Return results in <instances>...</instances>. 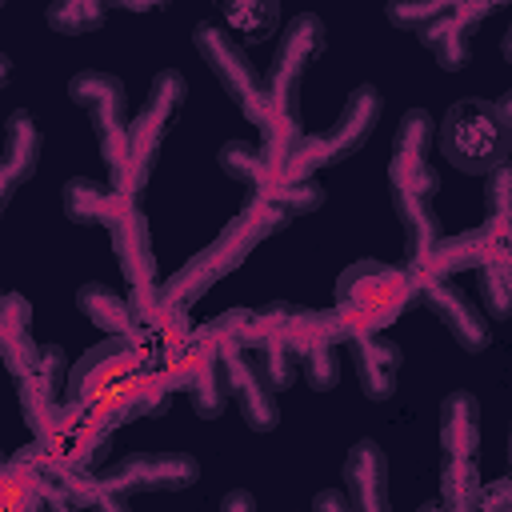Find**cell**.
Masks as SVG:
<instances>
[{"label": "cell", "mask_w": 512, "mask_h": 512, "mask_svg": "<svg viewBox=\"0 0 512 512\" xmlns=\"http://www.w3.org/2000/svg\"><path fill=\"white\" fill-rule=\"evenodd\" d=\"M264 200H268L280 216H296V212L316 208V204L324 200V192H320V188H312L308 180H280L276 188H268V192H264Z\"/></svg>", "instance_id": "4316f807"}, {"label": "cell", "mask_w": 512, "mask_h": 512, "mask_svg": "<svg viewBox=\"0 0 512 512\" xmlns=\"http://www.w3.org/2000/svg\"><path fill=\"white\" fill-rule=\"evenodd\" d=\"M280 220H284V216H280L264 196H256V200H252V204L224 228V236H220L212 248H204L192 264H184V268L168 280V288H164V304L180 308V304L196 300L216 276H224L228 268H236V264L244 260V252H248L256 240H264Z\"/></svg>", "instance_id": "6da1fadb"}, {"label": "cell", "mask_w": 512, "mask_h": 512, "mask_svg": "<svg viewBox=\"0 0 512 512\" xmlns=\"http://www.w3.org/2000/svg\"><path fill=\"white\" fill-rule=\"evenodd\" d=\"M136 360H140V352L128 344V336H112L108 344L92 348V352L72 368V396H76L80 404H92V400L104 396V392L116 384V376H124Z\"/></svg>", "instance_id": "8fae6325"}, {"label": "cell", "mask_w": 512, "mask_h": 512, "mask_svg": "<svg viewBox=\"0 0 512 512\" xmlns=\"http://www.w3.org/2000/svg\"><path fill=\"white\" fill-rule=\"evenodd\" d=\"M428 152V116L416 108V112H404L400 128H396V144H392V188L396 192H424L432 196L436 188V176L424 160Z\"/></svg>", "instance_id": "9c48e42d"}, {"label": "cell", "mask_w": 512, "mask_h": 512, "mask_svg": "<svg viewBox=\"0 0 512 512\" xmlns=\"http://www.w3.org/2000/svg\"><path fill=\"white\" fill-rule=\"evenodd\" d=\"M228 20H232V24H244L248 32H256V28H268V24L276 20V8H272V4H264L260 12H256V8H228Z\"/></svg>", "instance_id": "e575fe53"}, {"label": "cell", "mask_w": 512, "mask_h": 512, "mask_svg": "<svg viewBox=\"0 0 512 512\" xmlns=\"http://www.w3.org/2000/svg\"><path fill=\"white\" fill-rule=\"evenodd\" d=\"M72 492L80 496V500H88L92 504V512H128V500L120 496V488H112L108 480H76L72 484Z\"/></svg>", "instance_id": "4dcf8cb0"}, {"label": "cell", "mask_w": 512, "mask_h": 512, "mask_svg": "<svg viewBox=\"0 0 512 512\" xmlns=\"http://www.w3.org/2000/svg\"><path fill=\"white\" fill-rule=\"evenodd\" d=\"M32 376H36V380L56 396V392H60V384H64V356H60V348H40Z\"/></svg>", "instance_id": "d6a6232c"}, {"label": "cell", "mask_w": 512, "mask_h": 512, "mask_svg": "<svg viewBox=\"0 0 512 512\" xmlns=\"http://www.w3.org/2000/svg\"><path fill=\"white\" fill-rule=\"evenodd\" d=\"M352 364L360 376V388L368 400H384L396 388V372H400V352L396 344L380 340V336H356L352 340Z\"/></svg>", "instance_id": "e0dca14e"}, {"label": "cell", "mask_w": 512, "mask_h": 512, "mask_svg": "<svg viewBox=\"0 0 512 512\" xmlns=\"http://www.w3.org/2000/svg\"><path fill=\"white\" fill-rule=\"evenodd\" d=\"M504 56L512 60V24H508V32H504Z\"/></svg>", "instance_id": "f35d334b"}, {"label": "cell", "mask_w": 512, "mask_h": 512, "mask_svg": "<svg viewBox=\"0 0 512 512\" xmlns=\"http://www.w3.org/2000/svg\"><path fill=\"white\" fill-rule=\"evenodd\" d=\"M180 100H184V76L180 72H160L156 80H152V92H148V104L140 108V116L128 124V140H132V160L112 176V192L124 200V204H132V196L144 188V180H148V168H152V152H156V144H160V136H164V124L172 120V112L180 108Z\"/></svg>", "instance_id": "277c9868"}, {"label": "cell", "mask_w": 512, "mask_h": 512, "mask_svg": "<svg viewBox=\"0 0 512 512\" xmlns=\"http://www.w3.org/2000/svg\"><path fill=\"white\" fill-rule=\"evenodd\" d=\"M220 368H224V380H228V392L236 396L244 420L260 432H268L276 424V400H272V388L268 380L248 364V356L236 348V344H224L220 348Z\"/></svg>", "instance_id": "30bf717a"}, {"label": "cell", "mask_w": 512, "mask_h": 512, "mask_svg": "<svg viewBox=\"0 0 512 512\" xmlns=\"http://www.w3.org/2000/svg\"><path fill=\"white\" fill-rule=\"evenodd\" d=\"M112 248L120 256V268L128 276V288H132V308L136 316L148 312L160 296L152 292L156 288V264H152V240H148V228L140 220V212L132 204L120 208V216L112 220Z\"/></svg>", "instance_id": "52a82bcc"}, {"label": "cell", "mask_w": 512, "mask_h": 512, "mask_svg": "<svg viewBox=\"0 0 512 512\" xmlns=\"http://www.w3.org/2000/svg\"><path fill=\"white\" fill-rule=\"evenodd\" d=\"M264 352H260V360H264V380H268V388H288L292 384V344L288 340H268V344H260Z\"/></svg>", "instance_id": "f1b7e54d"}, {"label": "cell", "mask_w": 512, "mask_h": 512, "mask_svg": "<svg viewBox=\"0 0 512 512\" xmlns=\"http://www.w3.org/2000/svg\"><path fill=\"white\" fill-rule=\"evenodd\" d=\"M196 48L208 60V68L216 72V80L244 108V116H252V120L264 124L268 120V88H260V76L252 72V64L244 60V52L220 28H212V24H200L196 28Z\"/></svg>", "instance_id": "8992f818"}, {"label": "cell", "mask_w": 512, "mask_h": 512, "mask_svg": "<svg viewBox=\"0 0 512 512\" xmlns=\"http://www.w3.org/2000/svg\"><path fill=\"white\" fill-rule=\"evenodd\" d=\"M120 208H124V200H120L112 188L96 184V180L76 176V180L64 184V212H68L72 220H80V224H100V220L112 224V220L120 216Z\"/></svg>", "instance_id": "44dd1931"}, {"label": "cell", "mask_w": 512, "mask_h": 512, "mask_svg": "<svg viewBox=\"0 0 512 512\" xmlns=\"http://www.w3.org/2000/svg\"><path fill=\"white\" fill-rule=\"evenodd\" d=\"M512 148V120L500 104L488 100H460L448 108L440 124V152L460 172H496Z\"/></svg>", "instance_id": "7a4b0ae2"}, {"label": "cell", "mask_w": 512, "mask_h": 512, "mask_svg": "<svg viewBox=\"0 0 512 512\" xmlns=\"http://www.w3.org/2000/svg\"><path fill=\"white\" fill-rule=\"evenodd\" d=\"M220 164H224V172H232V176L244 180V184H256L260 192H268V188L280 184V172L268 164L264 148H252L248 140L224 144V148H220Z\"/></svg>", "instance_id": "cb8c5ba5"}, {"label": "cell", "mask_w": 512, "mask_h": 512, "mask_svg": "<svg viewBox=\"0 0 512 512\" xmlns=\"http://www.w3.org/2000/svg\"><path fill=\"white\" fill-rule=\"evenodd\" d=\"M48 24L60 32H84V28L100 24V4H52Z\"/></svg>", "instance_id": "f546056e"}, {"label": "cell", "mask_w": 512, "mask_h": 512, "mask_svg": "<svg viewBox=\"0 0 512 512\" xmlns=\"http://www.w3.org/2000/svg\"><path fill=\"white\" fill-rule=\"evenodd\" d=\"M500 112H504V116H508V120H512V92H508V100H504V104H500Z\"/></svg>", "instance_id": "ab89813d"}, {"label": "cell", "mask_w": 512, "mask_h": 512, "mask_svg": "<svg viewBox=\"0 0 512 512\" xmlns=\"http://www.w3.org/2000/svg\"><path fill=\"white\" fill-rule=\"evenodd\" d=\"M484 236L500 248V260L504 252L512 248V164L496 168L492 180H488V196H484Z\"/></svg>", "instance_id": "603a6c76"}, {"label": "cell", "mask_w": 512, "mask_h": 512, "mask_svg": "<svg viewBox=\"0 0 512 512\" xmlns=\"http://www.w3.org/2000/svg\"><path fill=\"white\" fill-rule=\"evenodd\" d=\"M312 512H352V508H348V500L340 492H320L312 500Z\"/></svg>", "instance_id": "d590c367"}, {"label": "cell", "mask_w": 512, "mask_h": 512, "mask_svg": "<svg viewBox=\"0 0 512 512\" xmlns=\"http://www.w3.org/2000/svg\"><path fill=\"white\" fill-rule=\"evenodd\" d=\"M344 480L356 512H388L384 504V452L372 440H360L344 460Z\"/></svg>", "instance_id": "9a60e30c"}, {"label": "cell", "mask_w": 512, "mask_h": 512, "mask_svg": "<svg viewBox=\"0 0 512 512\" xmlns=\"http://www.w3.org/2000/svg\"><path fill=\"white\" fill-rule=\"evenodd\" d=\"M440 440H444V496L452 504H468L480 484H476V444H480V420H476V400L468 392H452L444 400L440 416Z\"/></svg>", "instance_id": "5b68a950"}, {"label": "cell", "mask_w": 512, "mask_h": 512, "mask_svg": "<svg viewBox=\"0 0 512 512\" xmlns=\"http://www.w3.org/2000/svg\"><path fill=\"white\" fill-rule=\"evenodd\" d=\"M188 480H196V460L188 456H132L108 476V484L120 492L124 488H180Z\"/></svg>", "instance_id": "5bb4252c"}, {"label": "cell", "mask_w": 512, "mask_h": 512, "mask_svg": "<svg viewBox=\"0 0 512 512\" xmlns=\"http://www.w3.org/2000/svg\"><path fill=\"white\" fill-rule=\"evenodd\" d=\"M420 292L428 300V308L452 328V336L468 348V352H480L488 344V328H484V316L476 312V304L468 296H460L444 276H428L420 280Z\"/></svg>", "instance_id": "7c38bea8"}, {"label": "cell", "mask_w": 512, "mask_h": 512, "mask_svg": "<svg viewBox=\"0 0 512 512\" xmlns=\"http://www.w3.org/2000/svg\"><path fill=\"white\" fill-rule=\"evenodd\" d=\"M76 304H80V312H84L92 324L108 328L112 336H128L132 324H136L132 300H124L120 292H112V288H104V284H84L80 296H76Z\"/></svg>", "instance_id": "7402d4cb"}, {"label": "cell", "mask_w": 512, "mask_h": 512, "mask_svg": "<svg viewBox=\"0 0 512 512\" xmlns=\"http://www.w3.org/2000/svg\"><path fill=\"white\" fill-rule=\"evenodd\" d=\"M488 12V4H448V12L440 20H432L424 32V44L436 52V60L444 68H460L468 60V24L480 20Z\"/></svg>", "instance_id": "2e32d148"}, {"label": "cell", "mask_w": 512, "mask_h": 512, "mask_svg": "<svg viewBox=\"0 0 512 512\" xmlns=\"http://www.w3.org/2000/svg\"><path fill=\"white\" fill-rule=\"evenodd\" d=\"M44 484L32 472V456H12L4 468V512H40L44 504Z\"/></svg>", "instance_id": "d4e9b609"}, {"label": "cell", "mask_w": 512, "mask_h": 512, "mask_svg": "<svg viewBox=\"0 0 512 512\" xmlns=\"http://www.w3.org/2000/svg\"><path fill=\"white\" fill-rule=\"evenodd\" d=\"M48 512H80L68 496H60V492H48Z\"/></svg>", "instance_id": "74e56055"}, {"label": "cell", "mask_w": 512, "mask_h": 512, "mask_svg": "<svg viewBox=\"0 0 512 512\" xmlns=\"http://www.w3.org/2000/svg\"><path fill=\"white\" fill-rule=\"evenodd\" d=\"M448 12V4H392L388 8V16L396 20V24H420V28H428L432 20H440Z\"/></svg>", "instance_id": "836d02e7"}, {"label": "cell", "mask_w": 512, "mask_h": 512, "mask_svg": "<svg viewBox=\"0 0 512 512\" xmlns=\"http://www.w3.org/2000/svg\"><path fill=\"white\" fill-rule=\"evenodd\" d=\"M36 152H40V128L28 112H12L4 124V160H0V188L4 196L36 168Z\"/></svg>", "instance_id": "ffe728a7"}, {"label": "cell", "mask_w": 512, "mask_h": 512, "mask_svg": "<svg viewBox=\"0 0 512 512\" xmlns=\"http://www.w3.org/2000/svg\"><path fill=\"white\" fill-rule=\"evenodd\" d=\"M220 512H256V504H252L248 492H228L224 504H220Z\"/></svg>", "instance_id": "8d00e7d4"}, {"label": "cell", "mask_w": 512, "mask_h": 512, "mask_svg": "<svg viewBox=\"0 0 512 512\" xmlns=\"http://www.w3.org/2000/svg\"><path fill=\"white\" fill-rule=\"evenodd\" d=\"M68 92H72L76 104H84L92 112L100 136L128 128L124 124V88H120L116 76H108V72H76L72 84H68Z\"/></svg>", "instance_id": "4fadbf2b"}, {"label": "cell", "mask_w": 512, "mask_h": 512, "mask_svg": "<svg viewBox=\"0 0 512 512\" xmlns=\"http://www.w3.org/2000/svg\"><path fill=\"white\" fill-rule=\"evenodd\" d=\"M396 212H400V220H404V236H408L412 268L424 276L432 252L440 248V228H436L432 196H424V192H396Z\"/></svg>", "instance_id": "d6986e66"}, {"label": "cell", "mask_w": 512, "mask_h": 512, "mask_svg": "<svg viewBox=\"0 0 512 512\" xmlns=\"http://www.w3.org/2000/svg\"><path fill=\"white\" fill-rule=\"evenodd\" d=\"M324 44V24L316 16H296L284 32V44L276 52L272 64V80H268V112H292V96H296V80L304 72V60Z\"/></svg>", "instance_id": "ba28073f"}, {"label": "cell", "mask_w": 512, "mask_h": 512, "mask_svg": "<svg viewBox=\"0 0 512 512\" xmlns=\"http://www.w3.org/2000/svg\"><path fill=\"white\" fill-rule=\"evenodd\" d=\"M476 276H480V300L488 316H512V264L492 260Z\"/></svg>", "instance_id": "484cf974"}, {"label": "cell", "mask_w": 512, "mask_h": 512, "mask_svg": "<svg viewBox=\"0 0 512 512\" xmlns=\"http://www.w3.org/2000/svg\"><path fill=\"white\" fill-rule=\"evenodd\" d=\"M376 116H380V96H376L372 84H360L348 96V104H344L332 136H328V160H340V156L356 152L368 140V132L376 128Z\"/></svg>", "instance_id": "ac0fdd59"}, {"label": "cell", "mask_w": 512, "mask_h": 512, "mask_svg": "<svg viewBox=\"0 0 512 512\" xmlns=\"http://www.w3.org/2000/svg\"><path fill=\"white\" fill-rule=\"evenodd\" d=\"M24 328H28V304H24L20 296H4V304H0V332H4V344L24 340Z\"/></svg>", "instance_id": "1f68e13d"}, {"label": "cell", "mask_w": 512, "mask_h": 512, "mask_svg": "<svg viewBox=\"0 0 512 512\" xmlns=\"http://www.w3.org/2000/svg\"><path fill=\"white\" fill-rule=\"evenodd\" d=\"M300 356H304L308 380H312L316 388H332V384H336V352H332V336L304 344V348H300Z\"/></svg>", "instance_id": "83f0119b"}, {"label": "cell", "mask_w": 512, "mask_h": 512, "mask_svg": "<svg viewBox=\"0 0 512 512\" xmlns=\"http://www.w3.org/2000/svg\"><path fill=\"white\" fill-rule=\"evenodd\" d=\"M412 296V284L404 272L380 264V260H360L340 272L336 280V300L344 308L340 328L356 336H372L388 316H396Z\"/></svg>", "instance_id": "3957f363"}]
</instances>
